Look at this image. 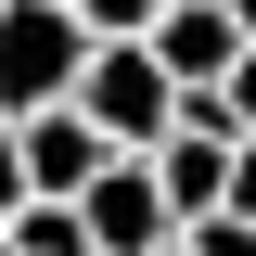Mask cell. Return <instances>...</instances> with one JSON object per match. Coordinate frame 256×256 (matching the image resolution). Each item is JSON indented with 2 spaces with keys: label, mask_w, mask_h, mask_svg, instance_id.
<instances>
[{
  "label": "cell",
  "mask_w": 256,
  "mask_h": 256,
  "mask_svg": "<svg viewBox=\"0 0 256 256\" xmlns=\"http://www.w3.org/2000/svg\"><path fill=\"white\" fill-rule=\"evenodd\" d=\"M166 256H192V244H166Z\"/></svg>",
  "instance_id": "cell-13"
},
{
  "label": "cell",
  "mask_w": 256,
  "mask_h": 256,
  "mask_svg": "<svg viewBox=\"0 0 256 256\" xmlns=\"http://www.w3.org/2000/svg\"><path fill=\"white\" fill-rule=\"evenodd\" d=\"M13 218H26V128L0 116V230H13Z\"/></svg>",
  "instance_id": "cell-8"
},
{
  "label": "cell",
  "mask_w": 256,
  "mask_h": 256,
  "mask_svg": "<svg viewBox=\"0 0 256 256\" xmlns=\"http://www.w3.org/2000/svg\"><path fill=\"white\" fill-rule=\"evenodd\" d=\"M77 13H90V38H154L166 26V0H77Z\"/></svg>",
  "instance_id": "cell-7"
},
{
  "label": "cell",
  "mask_w": 256,
  "mask_h": 256,
  "mask_svg": "<svg viewBox=\"0 0 256 256\" xmlns=\"http://www.w3.org/2000/svg\"><path fill=\"white\" fill-rule=\"evenodd\" d=\"M244 52H256V38L230 26V0H166V26H154V64L180 77V90H230Z\"/></svg>",
  "instance_id": "cell-5"
},
{
  "label": "cell",
  "mask_w": 256,
  "mask_h": 256,
  "mask_svg": "<svg viewBox=\"0 0 256 256\" xmlns=\"http://www.w3.org/2000/svg\"><path fill=\"white\" fill-rule=\"evenodd\" d=\"M64 13H77V0H64Z\"/></svg>",
  "instance_id": "cell-14"
},
{
  "label": "cell",
  "mask_w": 256,
  "mask_h": 256,
  "mask_svg": "<svg viewBox=\"0 0 256 256\" xmlns=\"http://www.w3.org/2000/svg\"><path fill=\"white\" fill-rule=\"evenodd\" d=\"M230 26H244V38H256V0H230Z\"/></svg>",
  "instance_id": "cell-11"
},
{
  "label": "cell",
  "mask_w": 256,
  "mask_h": 256,
  "mask_svg": "<svg viewBox=\"0 0 256 256\" xmlns=\"http://www.w3.org/2000/svg\"><path fill=\"white\" fill-rule=\"evenodd\" d=\"M218 218H256V141L230 154V205H218Z\"/></svg>",
  "instance_id": "cell-10"
},
{
  "label": "cell",
  "mask_w": 256,
  "mask_h": 256,
  "mask_svg": "<svg viewBox=\"0 0 256 256\" xmlns=\"http://www.w3.org/2000/svg\"><path fill=\"white\" fill-rule=\"evenodd\" d=\"M90 13H64V0H0V116H52V102H77V77H90Z\"/></svg>",
  "instance_id": "cell-1"
},
{
  "label": "cell",
  "mask_w": 256,
  "mask_h": 256,
  "mask_svg": "<svg viewBox=\"0 0 256 256\" xmlns=\"http://www.w3.org/2000/svg\"><path fill=\"white\" fill-rule=\"evenodd\" d=\"M180 102H192V90L154 64V38H102V52H90V77H77V116H90L116 154H154L166 128H180Z\"/></svg>",
  "instance_id": "cell-2"
},
{
  "label": "cell",
  "mask_w": 256,
  "mask_h": 256,
  "mask_svg": "<svg viewBox=\"0 0 256 256\" xmlns=\"http://www.w3.org/2000/svg\"><path fill=\"white\" fill-rule=\"evenodd\" d=\"M26 128V205H77V192L116 166V141H102L77 102H52V116H13Z\"/></svg>",
  "instance_id": "cell-4"
},
{
  "label": "cell",
  "mask_w": 256,
  "mask_h": 256,
  "mask_svg": "<svg viewBox=\"0 0 256 256\" xmlns=\"http://www.w3.org/2000/svg\"><path fill=\"white\" fill-rule=\"evenodd\" d=\"M0 256H13V230H0Z\"/></svg>",
  "instance_id": "cell-12"
},
{
  "label": "cell",
  "mask_w": 256,
  "mask_h": 256,
  "mask_svg": "<svg viewBox=\"0 0 256 256\" xmlns=\"http://www.w3.org/2000/svg\"><path fill=\"white\" fill-rule=\"evenodd\" d=\"M13 256H90V218L77 205H26L13 218Z\"/></svg>",
  "instance_id": "cell-6"
},
{
  "label": "cell",
  "mask_w": 256,
  "mask_h": 256,
  "mask_svg": "<svg viewBox=\"0 0 256 256\" xmlns=\"http://www.w3.org/2000/svg\"><path fill=\"white\" fill-rule=\"evenodd\" d=\"M77 218H90V256H166L180 244V205H166L154 154H116L90 192H77Z\"/></svg>",
  "instance_id": "cell-3"
},
{
  "label": "cell",
  "mask_w": 256,
  "mask_h": 256,
  "mask_svg": "<svg viewBox=\"0 0 256 256\" xmlns=\"http://www.w3.org/2000/svg\"><path fill=\"white\" fill-rule=\"evenodd\" d=\"M180 244H192V256H256V218H192Z\"/></svg>",
  "instance_id": "cell-9"
}]
</instances>
